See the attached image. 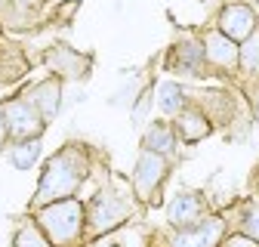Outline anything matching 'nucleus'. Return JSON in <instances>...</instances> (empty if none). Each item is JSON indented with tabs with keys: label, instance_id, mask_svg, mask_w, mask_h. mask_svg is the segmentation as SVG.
Returning <instances> with one entry per match:
<instances>
[{
	"label": "nucleus",
	"instance_id": "obj_1",
	"mask_svg": "<svg viewBox=\"0 0 259 247\" xmlns=\"http://www.w3.org/2000/svg\"><path fill=\"white\" fill-rule=\"evenodd\" d=\"M83 154L68 145L65 151L53 154L50 164L44 167V176H40V185H37V204H50V201H59V198H68L77 192V185L83 182Z\"/></svg>",
	"mask_w": 259,
	"mask_h": 247
},
{
	"label": "nucleus",
	"instance_id": "obj_2",
	"mask_svg": "<svg viewBox=\"0 0 259 247\" xmlns=\"http://www.w3.org/2000/svg\"><path fill=\"white\" fill-rule=\"evenodd\" d=\"M40 226L47 232V241L56 244V247H74L80 232H83V207L77 201H62V204H53L40 210Z\"/></svg>",
	"mask_w": 259,
	"mask_h": 247
},
{
	"label": "nucleus",
	"instance_id": "obj_3",
	"mask_svg": "<svg viewBox=\"0 0 259 247\" xmlns=\"http://www.w3.org/2000/svg\"><path fill=\"white\" fill-rule=\"evenodd\" d=\"M126 216H130V198L123 192L102 189L90 201V229H93V235H105V232L117 229Z\"/></svg>",
	"mask_w": 259,
	"mask_h": 247
},
{
	"label": "nucleus",
	"instance_id": "obj_4",
	"mask_svg": "<svg viewBox=\"0 0 259 247\" xmlns=\"http://www.w3.org/2000/svg\"><path fill=\"white\" fill-rule=\"evenodd\" d=\"M4 120H7V130L16 136V139H37L40 130H44V117L40 111L25 102V99H13L4 105Z\"/></svg>",
	"mask_w": 259,
	"mask_h": 247
},
{
	"label": "nucleus",
	"instance_id": "obj_5",
	"mask_svg": "<svg viewBox=\"0 0 259 247\" xmlns=\"http://www.w3.org/2000/svg\"><path fill=\"white\" fill-rule=\"evenodd\" d=\"M219 31L225 37H232V40H247V37H253V31H256V13L247 4L225 7L222 16H219Z\"/></svg>",
	"mask_w": 259,
	"mask_h": 247
},
{
	"label": "nucleus",
	"instance_id": "obj_6",
	"mask_svg": "<svg viewBox=\"0 0 259 247\" xmlns=\"http://www.w3.org/2000/svg\"><path fill=\"white\" fill-rule=\"evenodd\" d=\"M164 173H167V161L160 158L157 151H145L142 158H139V167H136V192H139V198L142 201H154V195H157V185H160V179H164Z\"/></svg>",
	"mask_w": 259,
	"mask_h": 247
},
{
	"label": "nucleus",
	"instance_id": "obj_7",
	"mask_svg": "<svg viewBox=\"0 0 259 247\" xmlns=\"http://www.w3.org/2000/svg\"><path fill=\"white\" fill-rule=\"evenodd\" d=\"M201 198L198 195H191V192H182V195H176L173 198V204H170V223L173 226H179V229H188V226H194L198 223V216H201Z\"/></svg>",
	"mask_w": 259,
	"mask_h": 247
},
{
	"label": "nucleus",
	"instance_id": "obj_8",
	"mask_svg": "<svg viewBox=\"0 0 259 247\" xmlns=\"http://www.w3.org/2000/svg\"><path fill=\"white\" fill-rule=\"evenodd\" d=\"M222 229H225V223H222V220L198 223V229L182 232V235L173 241V247H213V244H216V238L222 235Z\"/></svg>",
	"mask_w": 259,
	"mask_h": 247
},
{
	"label": "nucleus",
	"instance_id": "obj_9",
	"mask_svg": "<svg viewBox=\"0 0 259 247\" xmlns=\"http://www.w3.org/2000/svg\"><path fill=\"white\" fill-rule=\"evenodd\" d=\"M204 53L210 56V62L219 65V68H235L238 65V50H235L232 37H225L222 31H213V34L207 37V50Z\"/></svg>",
	"mask_w": 259,
	"mask_h": 247
},
{
	"label": "nucleus",
	"instance_id": "obj_10",
	"mask_svg": "<svg viewBox=\"0 0 259 247\" xmlns=\"http://www.w3.org/2000/svg\"><path fill=\"white\" fill-rule=\"evenodd\" d=\"M31 105L40 111V117H53L59 111V80H44L31 93Z\"/></svg>",
	"mask_w": 259,
	"mask_h": 247
},
{
	"label": "nucleus",
	"instance_id": "obj_11",
	"mask_svg": "<svg viewBox=\"0 0 259 247\" xmlns=\"http://www.w3.org/2000/svg\"><path fill=\"white\" fill-rule=\"evenodd\" d=\"M201 62H204L201 44H182V47H176V62L170 59V65L179 68V71H188V74H198L201 71Z\"/></svg>",
	"mask_w": 259,
	"mask_h": 247
},
{
	"label": "nucleus",
	"instance_id": "obj_12",
	"mask_svg": "<svg viewBox=\"0 0 259 247\" xmlns=\"http://www.w3.org/2000/svg\"><path fill=\"white\" fill-rule=\"evenodd\" d=\"M179 133H182V139H188V142H198V139H204V136L210 133V124H207V117L198 114V111H185V114H179Z\"/></svg>",
	"mask_w": 259,
	"mask_h": 247
},
{
	"label": "nucleus",
	"instance_id": "obj_13",
	"mask_svg": "<svg viewBox=\"0 0 259 247\" xmlns=\"http://www.w3.org/2000/svg\"><path fill=\"white\" fill-rule=\"evenodd\" d=\"M173 127L170 124H154V127L145 133V151H157V154H167L173 151Z\"/></svg>",
	"mask_w": 259,
	"mask_h": 247
},
{
	"label": "nucleus",
	"instance_id": "obj_14",
	"mask_svg": "<svg viewBox=\"0 0 259 247\" xmlns=\"http://www.w3.org/2000/svg\"><path fill=\"white\" fill-rule=\"evenodd\" d=\"M37 158H40L37 139H19V142H16V148H13V164H16V167H31Z\"/></svg>",
	"mask_w": 259,
	"mask_h": 247
},
{
	"label": "nucleus",
	"instance_id": "obj_15",
	"mask_svg": "<svg viewBox=\"0 0 259 247\" xmlns=\"http://www.w3.org/2000/svg\"><path fill=\"white\" fill-rule=\"evenodd\" d=\"M157 96H160V108H164L167 114H173V111L182 108V90L176 84H160Z\"/></svg>",
	"mask_w": 259,
	"mask_h": 247
},
{
	"label": "nucleus",
	"instance_id": "obj_16",
	"mask_svg": "<svg viewBox=\"0 0 259 247\" xmlns=\"http://www.w3.org/2000/svg\"><path fill=\"white\" fill-rule=\"evenodd\" d=\"M16 247H50V241H47L34 226H25V229L16 235Z\"/></svg>",
	"mask_w": 259,
	"mask_h": 247
},
{
	"label": "nucleus",
	"instance_id": "obj_17",
	"mask_svg": "<svg viewBox=\"0 0 259 247\" xmlns=\"http://www.w3.org/2000/svg\"><path fill=\"white\" fill-rule=\"evenodd\" d=\"M241 59H244V68H253V71H259V40L247 37V47L241 50Z\"/></svg>",
	"mask_w": 259,
	"mask_h": 247
},
{
	"label": "nucleus",
	"instance_id": "obj_18",
	"mask_svg": "<svg viewBox=\"0 0 259 247\" xmlns=\"http://www.w3.org/2000/svg\"><path fill=\"white\" fill-rule=\"evenodd\" d=\"M244 235L253 238V241H259V204L244 213Z\"/></svg>",
	"mask_w": 259,
	"mask_h": 247
},
{
	"label": "nucleus",
	"instance_id": "obj_19",
	"mask_svg": "<svg viewBox=\"0 0 259 247\" xmlns=\"http://www.w3.org/2000/svg\"><path fill=\"white\" fill-rule=\"evenodd\" d=\"M225 247H256V241L247 238V235H235V238H229V244H225Z\"/></svg>",
	"mask_w": 259,
	"mask_h": 247
},
{
	"label": "nucleus",
	"instance_id": "obj_20",
	"mask_svg": "<svg viewBox=\"0 0 259 247\" xmlns=\"http://www.w3.org/2000/svg\"><path fill=\"white\" fill-rule=\"evenodd\" d=\"M7 139V120H4V105H0V145Z\"/></svg>",
	"mask_w": 259,
	"mask_h": 247
},
{
	"label": "nucleus",
	"instance_id": "obj_21",
	"mask_svg": "<svg viewBox=\"0 0 259 247\" xmlns=\"http://www.w3.org/2000/svg\"><path fill=\"white\" fill-rule=\"evenodd\" d=\"M19 4H37V0H19Z\"/></svg>",
	"mask_w": 259,
	"mask_h": 247
},
{
	"label": "nucleus",
	"instance_id": "obj_22",
	"mask_svg": "<svg viewBox=\"0 0 259 247\" xmlns=\"http://www.w3.org/2000/svg\"><path fill=\"white\" fill-rule=\"evenodd\" d=\"M256 117H259V102H256Z\"/></svg>",
	"mask_w": 259,
	"mask_h": 247
}]
</instances>
